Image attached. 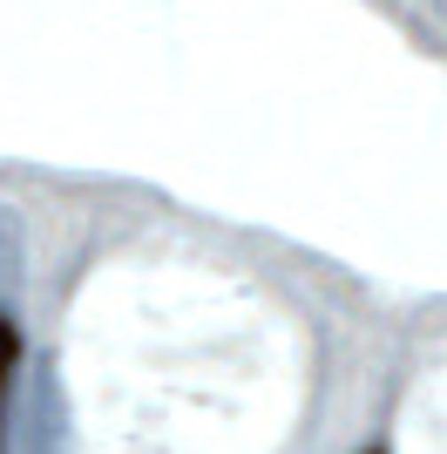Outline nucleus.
Returning a JSON list of instances; mask_svg holds the SVG:
<instances>
[{"instance_id": "f257e3e1", "label": "nucleus", "mask_w": 447, "mask_h": 454, "mask_svg": "<svg viewBox=\"0 0 447 454\" xmlns=\"http://www.w3.org/2000/svg\"><path fill=\"white\" fill-rule=\"evenodd\" d=\"M14 360H20V340H14V325L0 319V394H7V373H14Z\"/></svg>"}, {"instance_id": "f03ea898", "label": "nucleus", "mask_w": 447, "mask_h": 454, "mask_svg": "<svg viewBox=\"0 0 447 454\" xmlns=\"http://www.w3.org/2000/svg\"><path fill=\"white\" fill-rule=\"evenodd\" d=\"M372 454H380V448H372Z\"/></svg>"}]
</instances>
